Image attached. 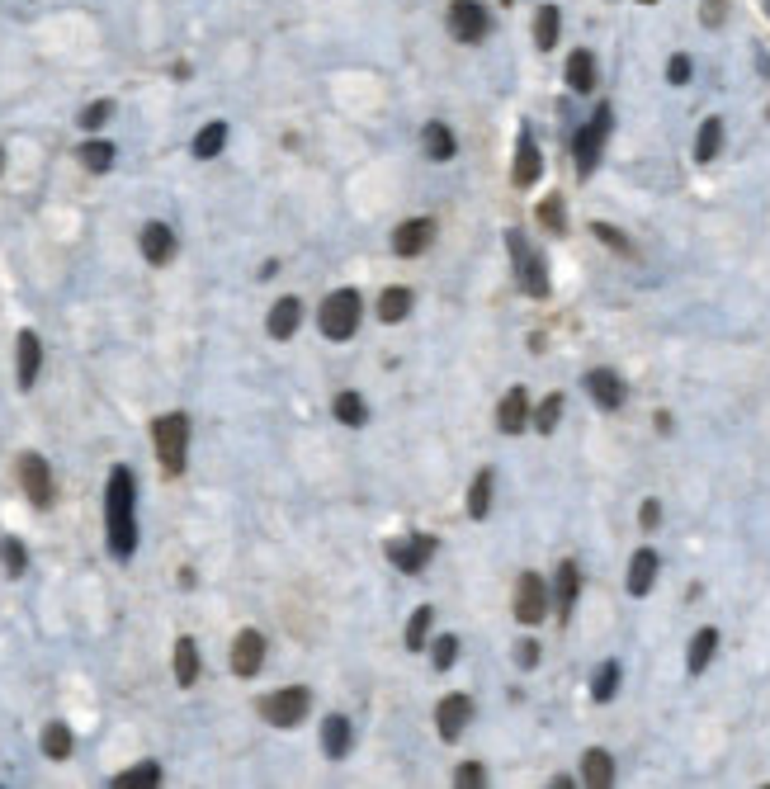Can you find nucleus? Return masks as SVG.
<instances>
[{
  "instance_id": "49530a36",
  "label": "nucleus",
  "mask_w": 770,
  "mask_h": 789,
  "mask_svg": "<svg viewBox=\"0 0 770 789\" xmlns=\"http://www.w3.org/2000/svg\"><path fill=\"white\" fill-rule=\"evenodd\" d=\"M667 80H671V86H685V80H690V57H685V52H676L667 61Z\"/></svg>"
},
{
  "instance_id": "a18cd8bd",
  "label": "nucleus",
  "mask_w": 770,
  "mask_h": 789,
  "mask_svg": "<svg viewBox=\"0 0 770 789\" xmlns=\"http://www.w3.org/2000/svg\"><path fill=\"white\" fill-rule=\"evenodd\" d=\"M591 232H596L600 241H606V246H615V251H619V256H634V241H629V237H624V232H615V227H606V222H596V227H591Z\"/></svg>"
},
{
  "instance_id": "c85d7f7f",
  "label": "nucleus",
  "mask_w": 770,
  "mask_h": 789,
  "mask_svg": "<svg viewBox=\"0 0 770 789\" xmlns=\"http://www.w3.org/2000/svg\"><path fill=\"white\" fill-rule=\"evenodd\" d=\"M718 147H723V123H718V118H704V128H700V137H695V161H700V165L714 161Z\"/></svg>"
},
{
  "instance_id": "9d476101",
  "label": "nucleus",
  "mask_w": 770,
  "mask_h": 789,
  "mask_svg": "<svg viewBox=\"0 0 770 789\" xmlns=\"http://www.w3.org/2000/svg\"><path fill=\"white\" fill-rule=\"evenodd\" d=\"M19 483H24V496L33 506H52V468L43 454H24L19 459Z\"/></svg>"
},
{
  "instance_id": "09e8293b",
  "label": "nucleus",
  "mask_w": 770,
  "mask_h": 789,
  "mask_svg": "<svg viewBox=\"0 0 770 789\" xmlns=\"http://www.w3.org/2000/svg\"><path fill=\"white\" fill-rule=\"evenodd\" d=\"M534 662H539V643L525 638V643H520V667H534Z\"/></svg>"
},
{
  "instance_id": "6e6552de",
  "label": "nucleus",
  "mask_w": 770,
  "mask_h": 789,
  "mask_svg": "<svg viewBox=\"0 0 770 789\" xmlns=\"http://www.w3.org/2000/svg\"><path fill=\"white\" fill-rule=\"evenodd\" d=\"M449 33L459 43H483L487 38V10L477 0H454L449 5Z\"/></svg>"
},
{
  "instance_id": "864d4df0",
  "label": "nucleus",
  "mask_w": 770,
  "mask_h": 789,
  "mask_svg": "<svg viewBox=\"0 0 770 789\" xmlns=\"http://www.w3.org/2000/svg\"><path fill=\"white\" fill-rule=\"evenodd\" d=\"M648 5H653V0H648Z\"/></svg>"
},
{
  "instance_id": "1a4fd4ad",
  "label": "nucleus",
  "mask_w": 770,
  "mask_h": 789,
  "mask_svg": "<svg viewBox=\"0 0 770 789\" xmlns=\"http://www.w3.org/2000/svg\"><path fill=\"white\" fill-rule=\"evenodd\" d=\"M440 549L430 534H411V539H392L388 544V563L398 568V572H421L430 563V553Z\"/></svg>"
},
{
  "instance_id": "423d86ee",
  "label": "nucleus",
  "mask_w": 770,
  "mask_h": 789,
  "mask_svg": "<svg viewBox=\"0 0 770 789\" xmlns=\"http://www.w3.org/2000/svg\"><path fill=\"white\" fill-rule=\"evenodd\" d=\"M606 137H610V105H600L596 118L572 137V156H577V171L581 175H591L596 171V161H600V147H606Z\"/></svg>"
},
{
  "instance_id": "20e7f679",
  "label": "nucleus",
  "mask_w": 770,
  "mask_h": 789,
  "mask_svg": "<svg viewBox=\"0 0 770 789\" xmlns=\"http://www.w3.org/2000/svg\"><path fill=\"white\" fill-rule=\"evenodd\" d=\"M360 313H364V303L355 288H336V294H326L322 303V336L326 341H350L355 336V326H360Z\"/></svg>"
},
{
  "instance_id": "ddd939ff",
  "label": "nucleus",
  "mask_w": 770,
  "mask_h": 789,
  "mask_svg": "<svg viewBox=\"0 0 770 789\" xmlns=\"http://www.w3.org/2000/svg\"><path fill=\"white\" fill-rule=\"evenodd\" d=\"M430 241H435V218H411V222H402L398 232H392V251H398V256H421V251H430Z\"/></svg>"
},
{
  "instance_id": "6ab92c4d",
  "label": "nucleus",
  "mask_w": 770,
  "mask_h": 789,
  "mask_svg": "<svg viewBox=\"0 0 770 789\" xmlns=\"http://www.w3.org/2000/svg\"><path fill=\"white\" fill-rule=\"evenodd\" d=\"M657 568H662L657 549H638V553L629 558V596H648L653 581H657Z\"/></svg>"
},
{
  "instance_id": "f8f14e48",
  "label": "nucleus",
  "mask_w": 770,
  "mask_h": 789,
  "mask_svg": "<svg viewBox=\"0 0 770 789\" xmlns=\"http://www.w3.org/2000/svg\"><path fill=\"white\" fill-rule=\"evenodd\" d=\"M544 175V156H539V147H534V137H530V128H520V137H515V165H511V180H515V190H530V184Z\"/></svg>"
},
{
  "instance_id": "603ef678",
  "label": "nucleus",
  "mask_w": 770,
  "mask_h": 789,
  "mask_svg": "<svg viewBox=\"0 0 770 789\" xmlns=\"http://www.w3.org/2000/svg\"><path fill=\"white\" fill-rule=\"evenodd\" d=\"M761 5H765V10H770V0H761Z\"/></svg>"
},
{
  "instance_id": "de8ad7c7",
  "label": "nucleus",
  "mask_w": 770,
  "mask_h": 789,
  "mask_svg": "<svg viewBox=\"0 0 770 789\" xmlns=\"http://www.w3.org/2000/svg\"><path fill=\"white\" fill-rule=\"evenodd\" d=\"M638 525H643V530H657V525H662V506L653 502V496L638 506Z\"/></svg>"
},
{
  "instance_id": "f3484780",
  "label": "nucleus",
  "mask_w": 770,
  "mask_h": 789,
  "mask_svg": "<svg viewBox=\"0 0 770 789\" xmlns=\"http://www.w3.org/2000/svg\"><path fill=\"white\" fill-rule=\"evenodd\" d=\"M496 426H502V435H520L530 426V398H525V388H511L502 407H496Z\"/></svg>"
},
{
  "instance_id": "7c9ffc66",
  "label": "nucleus",
  "mask_w": 770,
  "mask_h": 789,
  "mask_svg": "<svg viewBox=\"0 0 770 789\" xmlns=\"http://www.w3.org/2000/svg\"><path fill=\"white\" fill-rule=\"evenodd\" d=\"M487 511H492V473H477L468 487V515L473 521H487Z\"/></svg>"
},
{
  "instance_id": "ea45409f",
  "label": "nucleus",
  "mask_w": 770,
  "mask_h": 789,
  "mask_svg": "<svg viewBox=\"0 0 770 789\" xmlns=\"http://www.w3.org/2000/svg\"><path fill=\"white\" fill-rule=\"evenodd\" d=\"M454 657H459V638H454V634H440V638L430 643V662H435L440 672L454 667Z\"/></svg>"
},
{
  "instance_id": "0eeeda50",
  "label": "nucleus",
  "mask_w": 770,
  "mask_h": 789,
  "mask_svg": "<svg viewBox=\"0 0 770 789\" xmlns=\"http://www.w3.org/2000/svg\"><path fill=\"white\" fill-rule=\"evenodd\" d=\"M544 615H549V587L539 572H525L515 581V619L520 625H539Z\"/></svg>"
},
{
  "instance_id": "37998d69",
  "label": "nucleus",
  "mask_w": 770,
  "mask_h": 789,
  "mask_svg": "<svg viewBox=\"0 0 770 789\" xmlns=\"http://www.w3.org/2000/svg\"><path fill=\"white\" fill-rule=\"evenodd\" d=\"M109 114H114V105H109V99H95V105H86V109H80V128H86V133H95V128H104V123H109Z\"/></svg>"
},
{
  "instance_id": "f704fd0d",
  "label": "nucleus",
  "mask_w": 770,
  "mask_h": 789,
  "mask_svg": "<svg viewBox=\"0 0 770 789\" xmlns=\"http://www.w3.org/2000/svg\"><path fill=\"white\" fill-rule=\"evenodd\" d=\"M430 625H435V610H430V606L411 610V619H407V648H411V653H421V648H426V634H430Z\"/></svg>"
},
{
  "instance_id": "a19ab883",
  "label": "nucleus",
  "mask_w": 770,
  "mask_h": 789,
  "mask_svg": "<svg viewBox=\"0 0 770 789\" xmlns=\"http://www.w3.org/2000/svg\"><path fill=\"white\" fill-rule=\"evenodd\" d=\"M0 563H5L10 577H19V572H24V563H29L24 544H19V539H0Z\"/></svg>"
},
{
  "instance_id": "c03bdc74",
  "label": "nucleus",
  "mask_w": 770,
  "mask_h": 789,
  "mask_svg": "<svg viewBox=\"0 0 770 789\" xmlns=\"http://www.w3.org/2000/svg\"><path fill=\"white\" fill-rule=\"evenodd\" d=\"M454 784H464V789H483L487 784V771L477 761H464L459 771H454Z\"/></svg>"
},
{
  "instance_id": "5701e85b",
  "label": "nucleus",
  "mask_w": 770,
  "mask_h": 789,
  "mask_svg": "<svg viewBox=\"0 0 770 789\" xmlns=\"http://www.w3.org/2000/svg\"><path fill=\"white\" fill-rule=\"evenodd\" d=\"M714 653H718V629H700V634L690 638V653H685V667H690V676H700L704 667H709Z\"/></svg>"
},
{
  "instance_id": "7ed1b4c3",
  "label": "nucleus",
  "mask_w": 770,
  "mask_h": 789,
  "mask_svg": "<svg viewBox=\"0 0 770 789\" xmlns=\"http://www.w3.org/2000/svg\"><path fill=\"white\" fill-rule=\"evenodd\" d=\"M152 435H156V459H161V468L171 473V477H180V473H184V459H190V421H184L180 411H171V417H161V421L152 426Z\"/></svg>"
},
{
  "instance_id": "aec40b11",
  "label": "nucleus",
  "mask_w": 770,
  "mask_h": 789,
  "mask_svg": "<svg viewBox=\"0 0 770 789\" xmlns=\"http://www.w3.org/2000/svg\"><path fill=\"white\" fill-rule=\"evenodd\" d=\"M350 742H355V728H350V719L331 714V719L322 723V752H326L331 761H341V756H350Z\"/></svg>"
},
{
  "instance_id": "f03ea898",
  "label": "nucleus",
  "mask_w": 770,
  "mask_h": 789,
  "mask_svg": "<svg viewBox=\"0 0 770 789\" xmlns=\"http://www.w3.org/2000/svg\"><path fill=\"white\" fill-rule=\"evenodd\" d=\"M506 251H511V265H515V279H520V288H525L530 298H549V265H544V256L534 251V246L525 241V232H506Z\"/></svg>"
},
{
  "instance_id": "c756f323",
  "label": "nucleus",
  "mask_w": 770,
  "mask_h": 789,
  "mask_svg": "<svg viewBox=\"0 0 770 789\" xmlns=\"http://www.w3.org/2000/svg\"><path fill=\"white\" fill-rule=\"evenodd\" d=\"M558 29H563V14H558L553 5H544V10L534 14V43L544 48V52L558 43Z\"/></svg>"
},
{
  "instance_id": "bb28decb",
  "label": "nucleus",
  "mask_w": 770,
  "mask_h": 789,
  "mask_svg": "<svg viewBox=\"0 0 770 789\" xmlns=\"http://www.w3.org/2000/svg\"><path fill=\"white\" fill-rule=\"evenodd\" d=\"M175 681L180 685H194L199 681V648H194V638H180L175 643Z\"/></svg>"
},
{
  "instance_id": "9b49d317",
  "label": "nucleus",
  "mask_w": 770,
  "mask_h": 789,
  "mask_svg": "<svg viewBox=\"0 0 770 789\" xmlns=\"http://www.w3.org/2000/svg\"><path fill=\"white\" fill-rule=\"evenodd\" d=\"M468 719H473V700L468 695H445L440 704H435V728H440L445 742H459L464 728H468Z\"/></svg>"
},
{
  "instance_id": "412c9836",
  "label": "nucleus",
  "mask_w": 770,
  "mask_h": 789,
  "mask_svg": "<svg viewBox=\"0 0 770 789\" xmlns=\"http://www.w3.org/2000/svg\"><path fill=\"white\" fill-rule=\"evenodd\" d=\"M298 317H303L298 298H279L275 307H269L265 326H269V336H275V341H288V336H294V331H298Z\"/></svg>"
},
{
  "instance_id": "c9c22d12",
  "label": "nucleus",
  "mask_w": 770,
  "mask_h": 789,
  "mask_svg": "<svg viewBox=\"0 0 770 789\" xmlns=\"http://www.w3.org/2000/svg\"><path fill=\"white\" fill-rule=\"evenodd\" d=\"M615 690H619V662H606V667L596 672V681H591V700L596 704H610Z\"/></svg>"
},
{
  "instance_id": "f257e3e1",
  "label": "nucleus",
  "mask_w": 770,
  "mask_h": 789,
  "mask_svg": "<svg viewBox=\"0 0 770 789\" xmlns=\"http://www.w3.org/2000/svg\"><path fill=\"white\" fill-rule=\"evenodd\" d=\"M133 502H137L133 473L118 464V468L109 473V492H104V530H109V553H114V558H133V549H137V515H133Z\"/></svg>"
},
{
  "instance_id": "393cba45",
  "label": "nucleus",
  "mask_w": 770,
  "mask_h": 789,
  "mask_svg": "<svg viewBox=\"0 0 770 789\" xmlns=\"http://www.w3.org/2000/svg\"><path fill=\"white\" fill-rule=\"evenodd\" d=\"M577 591H581V572H577V563H563L558 568V615H572V606H577Z\"/></svg>"
},
{
  "instance_id": "e433bc0d",
  "label": "nucleus",
  "mask_w": 770,
  "mask_h": 789,
  "mask_svg": "<svg viewBox=\"0 0 770 789\" xmlns=\"http://www.w3.org/2000/svg\"><path fill=\"white\" fill-rule=\"evenodd\" d=\"M43 752L52 761L71 756V728H67V723H48V728H43Z\"/></svg>"
},
{
  "instance_id": "a211bd4d",
  "label": "nucleus",
  "mask_w": 770,
  "mask_h": 789,
  "mask_svg": "<svg viewBox=\"0 0 770 789\" xmlns=\"http://www.w3.org/2000/svg\"><path fill=\"white\" fill-rule=\"evenodd\" d=\"M142 256L152 265H171L175 260V232L165 222H147L142 227Z\"/></svg>"
},
{
  "instance_id": "2eb2a0df",
  "label": "nucleus",
  "mask_w": 770,
  "mask_h": 789,
  "mask_svg": "<svg viewBox=\"0 0 770 789\" xmlns=\"http://www.w3.org/2000/svg\"><path fill=\"white\" fill-rule=\"evenodd\" d=\"M581 383H587L591 402H600L606 411H619V407H624V379H619L615 369H591Z\"/></svg>"
},
{
  "instance_id": "a878e982",
  "label": "nucleus",
  "mask_w": 770,
  "mask_h": 789,
  "mask_svg": "<svg viewBox=\"0 0 770 789\" xmlns=\"http://www.w3.org/2000/svg\"><path fill=\"white\" fill-rule=\"evenodd\" d=\"M152 784H161V766L156 761H142V766H133V771L114 775V789H152Z\"/></svg>"
},
{
  "instance_id": "79ce46f5",
  "label": "nucleus",
  "mask_w": 770,
  "mask_h": 789,
  "mask_svg": "<svg viewBox=\"0 0 770 789\" xmlns=\"http://www.w3.org/2000/svg\"><path fill=\"white\" fill-rule=\"evenodd\" d=\"M539 222L549 227V232H568V218H563V199L549 194L544 203H539Z\"/></svg>"
},
{
  "instance_id": "72a5a7b5",
  "label": "nucleus",
  "mask_w": 770,
  "mask_h": 789,
  "mask_svg": "<svg viewBox=\"0 0 770 789\" xmlns=\"http://www.w3.org/2000/svg\"><path fill=\"white\" fill-rule=\"evenodd\" d=\"M222 147H227V123H208V128H199V137H194V156L199 161L218 156Z\"/></svg>"
},
{
  "instance_id": "b1692460",
  "label": "nucleus",
  "mask_w": 770,
  "mask_h": 789,
  "mask_svg": "<svg viewBox=\"0 0 770 789\" xmlns=\"http://www.w3.org/2000/svg\"><path fill=\"white\" fill-rule=\"evenodd\" d=\"M568 86L577 95H591L596 90V57L591 52H572L568 57Z\"/></svg>"
},
{
  "instance_id": "3c124183",
  "label": "nucleus",
  "mask_w": 770,
  "mask_h": 789,
  "mask_svg": "<svg viewBox=\"0 0 770 789\" xmlns=\"http://www.w3.org/2000/svg\"><path fill=\"white\" fill-rule=\"evenodd\" d=\"M0 171H5V147H0Z\"/></svg>"
},
{
  "instance_id": "58836bf2",
  "label": "nucleus",
  "mask_w": 770,
  "mask_h": 789,
  "mask_svg": "<svg viewBox=\"0 0 770 789\" xmlns=\"http://www.w3.org/2000/svg\"><path fill=\"white\" fill-rule=\"evenodd\" d=\"M558 417H563V398H558V392H549V398L539 402V411H534V430H539V435H553Z\"/></svg>"
},
{
  "instance_id": "4c0bfd02",
  "label": "nucleus",
  "mask_w": 770,
  "mask_h": 789,
  "mask_svg": "<svg viewBox=\"0 0 770 789\" xmlns=\"http://www.w3.org/2000/svg\"><path fill=\"white\" fill-rule=\"evenodd\" d=\"M364 417H369V407H364L360 392H341V398H336V421H345V426H364Z\"/></svg>"
},
{
  "instance_id": "cd10ccee",
  "label": "nucleus",
  "mask_w": 770,
  "mask_h": 789,
  "mask_svg": "<svg viewBox=\"0 0 770 789\" xmlns=\"http://www.w3.org/2000/svg\"><path fill=\"white\" fill-rule=\"evenodd\" d=\"M80 165L86 171H95V175H104L114 165V147L104 137H90V142H80Z\"/></svg>"
},
{
  "instance_id": "dca6fc26",
  "label": "nucleus",
  "mask_w": 770,
  "mask_h": 789,
  "mask_svg": "<svg viewBox=\"0 0 770 789\" xmlns=\"http://www.w3.org/2000/svg\"><path fill=\"white\" fill-rule=\"evenodd\" d=\"M260 662H265V638L256 629H241L237 643H232V672L237 676H256Z\"/></svg>"
},
{
  "instance_id": "473e14b6",
  "label": "nucleus",
  "mask_w": 770,
  "mask_h": 789,
  "mask_svg": "<svg viewBox=\"0 0 770 789\" xmlns=\"http://www.w3.org/2000/svg\"><path fill=\"white\" fill-rule=\"evenodd\" d=\"M407 313H411V288H383L379 317H383V322H402Z\"/></svg>"
},
{
  "instance_id": "39448f33",
  "label": "nucleus",
  "mask_w": 770,
  "mask_h": 789,
  "mask_svg": "<svg viewBox=\"0 0 770 789\" xmlns=\"http://www.w3.org/2000/svg\"><path fill=\"white\" fill-rule=\"evenodd\" d=\"M307 704H312V695L303 685H288V690H275V695L260 700V719L275 723V728H294V723L307 719Z\"/></svg>"
},
{
  "instance_id": "2f4dec72",
  "label": "nucleus",
  "mask_w": 770,
  "mask_h": 789,
  "mask_svg": "<svg viewBox=\"0 0 770 789\" xmlns=\"http://www.w3.org/2000/svg\"><path fill=\"white\" fill-rule=\"evenodd\" d=\"M426 152L435 161H449L454 152H459V142H454V133L445 128V123H426Z\"/></svg>"
},
{
  "instance_id": "4be33fe9",
  "label": "nucleus",
  "mask_w": 770,
  "mask_h": 789,
  "mask_svg": "<svg viewBox=\"0 0 770 789\" xmlns=\"http://www.w3.org/2000/svg\"><path fill=\"white\" fill-rule=\"evenodd\" d=\"M581 780H587L591 789H610V784H615V761H610V752L591 747V752L581 756Z\"/></svg>"
},
{
  "instance_id": "8fccbe9b",
  "label": "nucleus",
  "mask_w": 770,
  "mask_h": 789,
  "mask_svg": "<svg viewBox=\"0 0 770 789\" xmlns=\"http://www.w3.org/2000/svg\"><path fill=\"white\" fill-rule=\"evenodd\" d=\"M718 14H723V0H709V5H704V19H709V24H714Z\"/></svg>"
},
{
  "instance_id": "4468645a",
  "label": "nucleus",
  "mask_w": 770,
  "mask_h": 789,
  "mask_svg": "<svg viewBox=\"0 0 770 789\" xmlns=\"http://www.w3.org/2000/svg\"><path fill=\"white\" fill-rule=\"evenodd\" d=\"M14 379L19 388H33L38 383V369H43V345H38L33 331H19V341H14Z\"/></svg>"
}]
</instances>
